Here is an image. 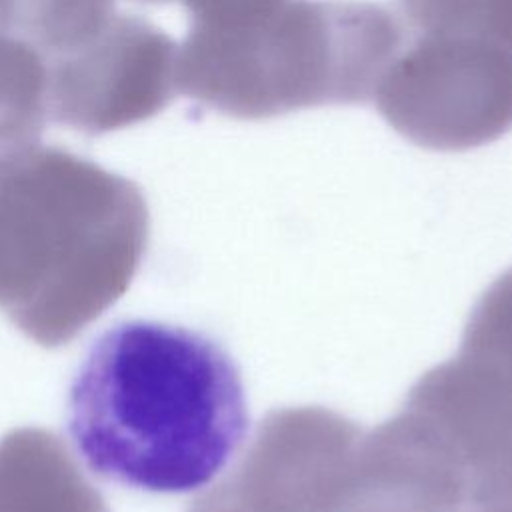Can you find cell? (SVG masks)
I'll return each instance as SVG.
<instances>
[{
  "instance_id": "obj_10",
  "label": "cell",
  "mask_w": 512,
  "mask_h": 512,
  "mask_svg": "<svg viewBox=\"0 0 512 512\" xmlns=\"http://www.w3.org/2000/svg\"><path fill=\"white\" fill-rule=\"evenodd\" d=\"M50 62L0 32V158L40 142L48 116Z\"/></svg>"
},
{
  "instance_id": "obj_7",
  "label": "cell",
  "mask_w": 512,
  "mask_h": 512,
  "mask_svg": "<svg viewBox=\"0 0 512 512\" xmlns=\"http://www.w3.org/2000/svg\"><path fill=\"white\" fill-rule=\"evenodd\" d=\"M420 412L450 450L462 512H512V390L480 364L456 356L410 388Z\"/></svg>"
},
{
  "instance_id": "obj_2",
  "label": "cell",
  "mask_w": 512,
  "mask_h": 512,
  "mask_svg": "<svg viewBox=\"0 0 512 512\" xmlns=\"http://www.w3.org/2000/svg\"><path fill=\"white\" fill-rule=\"evenodd\" d=\"M146 242L132 180L40 142L0 158V310L40 346L68 344L114 304Z\"/></svg>"
},
{
  "instance_id": "obj_1",
  "label": "cell",
  "mask_w": 512,
  "mask_h": 512,
  "mask_svg": "<svg viewBox=\"0 0 512 512\" xmlns=\"http://www.w3.org/2000/svg\"><path fill=\"white\" fill-rule=\"evenodd\" d=\"M240 372L206 334L124 320L78 366L66 430L78 458L104 480L152 494L206 486L246 434Z\"/></svg>"
},
{
  "instance_id": "obj_12",
  "label": "cell",
  "mask_w": 512,
  "mask_h": 512,
  "mask_svg": "<svg viewBox=\"0 0 512 512\" xmlns=\"http://www.w3.org/2000/svg\"><path fill=\"white\" fill-rule=\"evenodd\" d=\"M458 354L512 390V268L498 276L472 308Z\"/></svg>"
},
{
  "instance_id": "obj_13",
  "label": "cell",
  "mask_w": 512,
  "mask_h": 512,
  "mask_svg": "<svg viewBox=\"0 0 512 512\" xmlns=\"http://www.w3.org/2000/svg\"><path fill=\"white\" fill-rule=\"evenodd\" d=\"M488 0H400L404 16L420 32H480Z\"/></svg>"
},
{
  "instance_id": "obj_4",
  "label": "cell",
  "mask_w": 512,
  "mask_h": 512,
  "mask_svg": "<svg viewBox=\"0 0 512 512\" xmlns=\"http://www.w3.org/2000/svg\"><path fill=\"white\" fill-rule=\"evenodd\" d=\"M374 102L406 140L440 152L512 130V50L482 32H420L388 64Z\"/></svg>"
},
{
  "instance_id": "obj_6",
  "label": "cell",
  "mask_w": 512,
  "mask_h": 512,
  "mask_svg": "<svg viewBox=\"0 0 512 512\" xmlns=\"http://www.w3.org/2000/svg\"><path fill=\"white\" fill-rule=\"evenodd\" d=\"M360 432L320 406L274 410L232 470L186 512H322Z\"/></svg>"
},
{
  "instance_id": "obj_3",
  "label": "cell",
  "mask_w": 512,
  "mask_h": 512,
  "mask_svg": "<svg viewBox=\"0 0 512 512\" xmlns=\"http://www.w3.org/2000/svg\"><path fill=\"white\" fill-rule=\"evenodd\" d=\"M404 42L388 6L284 0L250 20L190 24L178 46V92L242 120L364 104Z\"/></svg>"
},
{
  "instance_id": "obj_9",
  "label": "cell",
  "mask_w": 512,
  "mask_h": 512,
  "mask_svg": "<svg viewBox=\"0 0 512 512\" xmlns=\"http://www.w3.org/2000/svg\"><path fill=\"white\" fill-rule=\"evenodd\" d=\"M28 464L26 430L6 436L0 442V512H108L52 434L34 430L30 470Z\"/></svg>"
},
{
  "instance_id": "obj_5",
  "label": "cell",
  "mask_w": 512,
  "mask_h": 512,
  "mask_svg": "<svg viewBox=\"0 0 512 512\" xmlns=\"http://www.w3.org/2000/svg\"><path fill=\"white\" fill-rule=\"evenodd\" d=\"M178 44L140 16L114 14L84 46L50 64L48 116L100 136L164 110L178 92Z\"/></svg>"
},
{
  "instance_id": "obj_15",
  "label": "cell",
  "mask_w": 512,
  "mask_h": 512,
  "mask_svg": "<svg viewBox=\"0 0 512 512\" xmlns=\"http://www.w3.org/2000/svg\"><path fill=\"white\" fill-rule=\"evenodd\" d=\"M480 32L512 50V0H488Z\"/></svg>"
},
{
  "instance_id": "obj_11",
  "label": "cell",
  "mask_w": 512,
  "mask_h": 512,
  "mask_svg": "<svg viewBox=\"0 0 512 512\" xmlns=\"http://www.w3.org/2000/svg\"><path fill=\"white\" fill-rule=\"evenodd\" d=\"M114 14V0H0V32L52 64L90 42Z\"/></svg>"
},
{
  "instance_id": "obj_8",
  "label": "cell",
  "mask_w": 512,
  "mask_h": 512,
  "mask_svg": "<svg viewBox=\"0 0 512 512\" xmlns=\"http://www.w3.org/2000/svg\"><path fill=\"white\" fill-rule=\"evenodd\" d=\"M456 462L410 406L360 432L322 512H462Z\"/></svg>"
},
{
  "instance_id": "obj_14",
  "label": "cell",
  "mask_w": 512,
  "mask_h": 512,
  "mask_svg": "<svg viewBox=\"0 0 512 512\" xmlns=\"http://www.w3.org/2000/svg\"><path fill=\"white\" fill-rule=\"evenodd\" d=\"M146 4L180 2L194 24H232L266 14L284 0H138Z\"/></svg>"
}]
</instances>
